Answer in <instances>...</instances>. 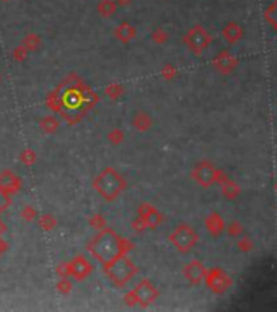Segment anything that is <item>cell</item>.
<instances>
[{"label": "cell", "instance_id": "1", "mask_svg": "<svg viewBox=\"0 0 277 312\" xmlns=\"http://www.w3.org/2000/svg\"><path fill=\"white\" fill-rule=\"evenodd\" d=\"M46 104L67 124L75 125L98 104V95L78 75H69L54 91H51Z\"/></svg>", "mask_w": 277, "mask_h": 312}, {"label": "cell", "instance_id": "2", "mask_svg": "<svg viewBox=\"0 0 277 312\" xmlns=\"http://www.w3.org/2000/svg\"><path fill=\"white\" fill-rule=\"evenodd\" d=\"M132 249H134L132 241L119 236L116 231L109 230V228L100 230L98 234L87 246V250L93 255V258H96L103 265L116 260L117 257L127 255Z\"/></svg>", "mask_w": 277, "mask_h": 312}, {"label": "cell", "instance_id": "3", "mask_svg": "<svg viewBox=\"0 0 277 312\" xmlns=\"http://www.w3.org/2000/svg\"><path fill=\"white\" fill-rule=\"evenodd\" d=\"M92 186L104 200L113 202L126 190L127 182L123 177V174L116 171L114 167H104L98 176L93 179Z\"/></svg>", "mask_w": 277, "mask_h": 312}, {"label": "cell", "instance_id": "4", "mask_svg": "<svg viewBox=\"0 0 277 312\" xmlns=\"http://www.w3.org/2000/svg\"><path fill=\"white\" fill-rule=\"evenodd\" d=\"M103 272H104V275L111 280V283H113L114 286L123 288L137 275L139 269L136 267V263H134L129 257L123 255V257H117L113 262L104 263Z\"/></svg>", "mask_w": 277, "mask_h": 312}, {"label": "cell", "instance_id": "5", "mask_svg": "<svg viewBox=\"0 0 277 312\" xmlns=\"http://www.w3.org/2000/svg\"><path fill=\"white\" fill-rule=\"evenodd\" d=\"M170 242L173 244L179 252H189V250L197 244L199 236L194 231V228L188 223H181L176 226V230L170 234Z\"/></svg>", "mask_w": 277, "mask_h": 312}, {"label": "cell", "instance_id": "6", "mask_svg": "<svg viewBox=\"0 0 277 312\" xmlns=\"http://www.w3.org/2000/svg\"><path fill=\"white\" fill-rule=\"evenodd\" d=\"M191 176L201 187H211V186L217 184V182L220 184L222 179L225 177L222 174V171H219L212 163H209V161H201L199 164L194 166Z\"/></svg>", "mask_w": 277, "mask_h": 312}, {"label": "cell", "instance_id": "7", "mask_svg": "<svg viewBox=\"0 0 277 312\" xmlns=\"http://www.w3.org/2000/svg\"><path fill=\"white\" fill-rule=\"evenodd\" d=\"M183 41L194 52V54L201 56L202 51H206L209 48V44H211L212 37L207 34V31L202 26H194V28L189 29L188 34L183 37Z\"/></svg>", "mask_w": 277, "mask_h": 312}, {"label": "cell", "instance_id": "8", "mask_svg": "<svg viewBox=\"0 0 277 312\" xmlns=\"http://www.w3.org/2000/svg\"><path fill=\"white\" fill-rule=\"evenodd\" d=\"M204 280H206V285H207L209 290L217 293V294L225 293L228 288L231 286V278H230V275H228L225 270H222V269H219V267L207 270Z\"/></svg>", "mask_w": 277, "mask_h": 312}, {"label": "cell", "instance_id": "9", "mask_svg": "<svg viewBox=\"0 0 277 312\" xmlns=\"http://www.w3.org/2000/svg\"><path fill=\"white\" fill-rule=\"evenodd\" d=\"M132 291H134V296H136L137 306H142V307L150 306V304L159 298V290H156L152 281L147 278L140 280Z\"/></svg>", "mask_w": 277, "mask_h": 312}, {"label": "cell", "instance_id": "10", "mask_svg": "<svg viewBox=\"0 0 277 312\" xmlns=\"http://www.w3.org/2000/svg\"><path fill=\"white\" fill-rule=\"evenodd\" d=\"M67 263V272H69V277H73L77 281H85L90 273L93 272L92 263L88 262V258L85 255H75L70 262Z\"/></svg>", "mask_w": 277, "mask_h": 312}, {"label": "cell", "instance_id": "11", "mask_svg": "<svg viewBox=\"0 0 277 312\" xmlns=\"http://www.w3.org/2000/svg\"><path fill=\"white\" fill-rule=\"evenodd\" d=\"M137 211H139V218L145 223L147 230H156L163 223L162 213L150 203H140Z\"/></svg>", "mask_w": 277, "mask_h": 312}, {"label": "cell", "instance_id": "12", "mask_svg": "<svg viewBox=\"0 0 277 312\" xmlns=\"http://www.w3.org/2000/svg\"><path fill=\"white\" fill-rule=\"evenodd\" d=\"M0 189H2L9 197H12L17 192H20L21 179L17 176V174H13L10 169H4L2 172H0Z\"/></svg>", "mask_w": 277, "mask_h": 312}, {"label": "cell", "instance_id": "13", "mask_svg": "<svg viewBox=\"0 0 277 312\" xmlns=\"http://www.w3.org/2000/svg\"><path fill=\"white\" fill-rule=\"evenodd\" d=\"M206 267L202 265L201 260H191L186 267L183 269L184 278L189 281L191 285H199L201 281H204L206 277Z\"/></svg>", "mask_w": 277, "mask_h": 312}, {"label": "cell", "instance_id": "14", "mask_svg": "<svg viewBox=\"0 0 277 312\" xmlns=\"http://www.w3.org/2000/svg\"><path fill=\"white\" fill-rule=\"evenodd\" d=\"M214 67L220 73H230L236 67V59L231 54H228L227 51H223L214 59Z\"/></svg>", "mask_w": 277, "mask_h": 312}, {"label": "cell", "instance_id": "15", "mask_svg": "<svg viewBox=\"0 0 277 312\" xmlns=\"http://www.w3.org/2000/svg\"><path fill=\"white\" fill-rule=\"evenodd\" d=\"M136 36H137V29L134 28L131 23H127V21L119 23V25L114 28V37H116L117 41L124 42V44L131 42Z\"/></svg>", "mask_w": 277, "mask_h": 312}, {"label": "cell", "instance_id": "16", "mask_svg": "<svg viewBox=\"0 0 277 312\" xmlns=\"http://www.w3.org/2000/svg\"><path fill=\"white\" fill-rule=\"evenodd\" d=\"M206 228L212 236H220L223 233V230H225V221H223V218L219 215V213L212 211L211 215L206 218Z\"/></svg>", "mask_w": 277, "mask_h": 312}, {"label": "cell", "instance_id": "17", "mask_svg": "<svg viewBox=\"0 0 277 312\" xmlns=\"http://www.w3.org/2000/svg\"><path fill=\"white\" fill-rule=\"evenodd\" d=\"M152 124H153L152 117L148 116L147 112H144V111H139L136 116H134V119H132V125H134V128H136V130H139V132L150 130Z\"/></svg>", "mask_w": 277, "mask_h": 312}, {"label": "cell", "instance_id": "18", "mask_svg": "<svg viewBox=\"0 0 277 312\" xmlns=\"http://www.w3.org/2000/svg\"><path fill=\"white\" fill-rule=\"evenodd\" d=\"M116 9H117V5H116L114 0H100L98 7H96L98 13L101 15V17H104V18L113 17V15L116 13Z\"/></svg>", "mask_w": 277, "mask_h": 312}, {"label": "cell", "instance_id": "19", "mask_svg": "<svg viewBox=\"0 0 277 312\" xmlns=\"http://www.w3.org/2000/svg\"><path fill=\"white\" fill-rule=\"evenodd\" d=\"M59 119H56L54 116H46L39 120V128L44 133H54L59 128Z\"/></svg>", "mask_w": 277, "mask_h": 312}, {"label": "cell", "instance_id": "20", "mask_svg": "<svg viewBox=\"0 0 277 312\" xmlns=\"http://www.w3.org/2000/svg\"><path fill=\"white\" fill-rule=\"evenodd\" d=\"M220 184H222V192L227 199H236V195L240 194V187L233 181H228L227 177H223Z\"/></svg>", "mask_w": 277, "mask_h": 312}, {"label": "cell", "instance_id": "21", "mask_svg": "<svg viewBox=\"0 0 277 312\" xmlns=\"http://www.w3.org/2000/svg\"><path fill=\"white\" fill-rule=\"evenodd\" d=\"M223 37H225L228 42H236L240 37H242V29H240V26L235 25V23H230V25L223 28Z\"/></svg>", "mask_w": 277, "mask_h": 312}, {"label": "cell", "instance_id": "22", "mask_svg": "<svg viewBox=\"0 0 277 312\" xmlns=\"http://www.w3.org/2000/svg\"><path fill=\"white\" fill-rule=\"evenodd\" d=\"M21 46L29 52V51H38L39 46H41V37L38 34L34 33H29L28 36H25L23 42H21Z\"/></svg>", "mask_w": 277, "mask_h": 312}, {"label": "cell", "instance_id": "23", "mask_svg": "<svg viewBox=\"0 0 277 312\" xmlns=\"http://www.w3.org/2000/svg\"><path fill=\"white\" fill-rule=\"evenodd\" d=\"M38 225H39V228L43 231H52L56 228V225H57V219L52 216V215H49V213H46V215H41L39 216V219H38Z\"/></svg>", "mask_w": 277, "mask_h": 312}, {"label": "cell", "instance_id": "24", "mask_svg": "<svg viewBox=\"0 0 277 312\" xmlns=\"http://www.w3.org/2000/svg\"><path fill=\"white\" fill-rule=\"evenodd\" d=\"M56 288L61 294H69L72 291V281L69 280V277H61V280L57 281Z\"/></svg>", "mask_w": 277, "mask_h": 312}, {"label": "cell", "instance_id": "25", "mask_svg": "<svg viewBox=\"0 0 277 312\" xmlns=\"http://www.w3.org/2000/svg\"><path fill=\"white\" fill-rule=\"evenodd\" d=\"M20 161L23 163V164L31 166V164L36 161V153H34L31 148H25V150L20 153Z\"/></svg>", "mask_w": 277, "mask_h": 312}, {"label": "cell", "instance_id": "26", "mask_svg": "<svg viewBox=\"0 0 277 312\" xmlns=\"http://www.w3.org/2000/svg\"><path fill=\"white\" fill-rule=\"evenodd\" d=\"M124 88L119 85V83H111V85L106 88V95L111 98V100H117L119 96H123Z\"/></svg>", "mask_w": 277, "mask_h": 312}, {"label": "cell", "instance_id": "27", "mask_svg": "<svg viewBox=\"0 0 277 312\" xmlns=\"http://www.w3.org/2000/svg\"><path fill=\"white\" fill-rule=\"evenodd\" d=\"M150 37H152V41H153V42H156V44H163V42H167L168 34L165 33V29H162V28H155L153 31H152V34H150Z\"/></svg>", "mask_w": 277, "mask_h": 312}, {"label": "cell", "instance_id": "28", "mask_svg": "<svg viewBox=\"0 0 277 312\" xmlns=\"http://www.w3.org/2000/svg\"><path fill=\"white\" fill-rule=\"evenodd\" d=\"M90 226L95 228V230H103V228H106V219H104L103 215H93L90 218Z\"/></svg>", "mask_w": 277, "mask_h": 312}, {"label": "cell", "instance_id": "29", "mask_svg": "<svg viewBox=\"0 0 277 312\" xmlns=\"http://www.w3.org/2000/svg\"><path fill=\"white\" fill-rule=\"evenodd\" d=\"M108 140L113 143V145H119L121 142H124V132L114 128V130H111V132L108 133Z\"/></svg>", "mask_w": 277, "mask_h": 312}, {"label": "cell", "instance_id": "30", "mask_svg": "<svg viewBox=\"0 0 277 312\" xmlns=\"http://www.w3.org/2000/svg\"><path fill=\"white\" fill-rule=\"evenodd\" d=\"M26 57H28V51L23 48V46H20V48L13 49V52H12V59L17 60V62H23Z\"/></svg>", "mask_w": 277, "mask_h": 312}, {"label": "cell", "instance_id": "31", "mask_svg": "<svg viewBox=\"0 0 277 312\" xmlns=\"http://www.w3.org/2000/svg\"><path fill=\"white\" fill-rule=\"evenodd\" d=\"M36 215H38V213H36V210L33 208V207H29V205H28V207H25L23 210H21V218H23L25 219V221H33V219L36 218Z\"/></svg>", "mask_w": 277, "mask_h": 312}, {"label": "cell", "instance_id": "32", "mask_svg": "<svg viewBox=\"0 0 277 312\" xmlns=\"http://www.w3.org/2000/svg\"><path fill=\"white\" fill-rule=\"evenodd\" d=\"M10 199L12 197H9L2 189H0V215H2V211L10 205Z\"/></svg>", "mask_w": 277, "mask_h": 312}, {"label": "cell", "instance_id": "33", "mask_svg": "<svg viewBox=\"0 0 277 312\" xmlns=\"http://www.w3.org/2000/svg\"><path fill=\"white\" fill-rule=\"evenodd\" d=\"M131 228L134 231H137V233H142V231H145L147 230V226H145V223L142 221V219L137 216V219H134V221L131 223Z\"/></svg>", "mask_w": 277, "mask_h": 312}, {"label": "cell", "instance_id": "34", "mask_svg": "<svg viewBox=\"0 0 277 312\" xmlns=\"http://www.w3.org/2000/svg\"><path fill=\"white\" fill-rule=\"evenodd\" d=\"M242 231H243V228L240 226L238 221L230 223V226H228V233H230V236H240V233H242Z\"/></svg>", "mask_w": 277, "mask_h": 312}, {"label": "cell", "instance_id": "35", "mask_svg": "<svg viewBox=\"0 0 277 312\" xmlns=\"http://www.w3.org/2000/svg\"><path fill=\"white\" fill-rule=\"evenodd\" d=\"M176 73V70H175V67L173 65H165V68L162 70V75L167 80H171V77H173V75Z\"/></svg>", "mask_w": 277, "mask_h": 312}, {"label": "cell", "instance_id": "36", "mask_svg": "<svg viewBox=\"0 0 277 312\" xmlns=\"http://www.w3.org/2000/svg\"><path fill=\"white\" fill-rule=\"evenodd\" d=\"M124 302H126V306H137L136 296H134V291H132V290L124 296Z\"/></svg>", "mask_w": 277, "mask_h": 312}, {"label": "cell", "instance_id": "37", "mask_svg": "<svg viewBox=\"0 0 277 312\" xmlns=\"http://www.w3.org/2000/svg\"><path fill=\"white\" fill-rule=\"evenodd\" d=\"M238 246H240V249H242V250H251V241L243 238V241H240Z\"/></svg>", "mask_w": 277, "mask_h": 312}, {"label": "cell", "instance_id": "38", "mask_svg": "<svg viewBox=\"0 0 277 312\" xmlns=\"http://www.w3.org/2000/svg\"><path fill=\"white\" fill-rule=\"evenodd\" d=\"M57 275L59 277H69V272H67V263H62L57 267Z\"/></svg>", "mask_w": 277, "mask_h": 312}, {"label": "cell", "instance_id": "39", "mask_svg": "<svg viewBox=\"0 0 277 312\" xmlns=\"http://www.w3.org/2000/svg\"><path fill=\"white\" fill-rule=\"evenodd\" d=\"M7 250H9V244H7V241L2 238V236H0V257H2Z\"/></svg>", "mask_w": 277, "mask_h": 312}, {"label": "cell", "instance_id": "40", "mask_svg": "<svg viewBox=\"0 0 277 312\" xmlns=\"http://www.w3.org/2000/svg\"><path fill=\"white\" fill-rule=\"evenodd\" d=\"M116 2V5H119V7H126V5H129L132 0H114Z\"/></svg>", "mask_w": 277, "mask_h": 312}, {"label": "cell", "instance_id": "41", "mask_svg": "<svg viewBox=\"0 0 277 312\" xmlns=\"http://www.w3.org/2000/svg\"><path fill=\"white\" fill-rule=\"evenodd\" d=\"M5 231H7V225H5V223L2 221V219H0V236H2V234H4Z\"/></svg>", "mask_w": 277, "mask_h": 312}, {"label": "cell", "instance_id": "42", "mask_svg": "<svg viewBox=\"0 0 277 312\" xmlns=\"http://www.w3.org/2000/svg\"><path fill=\"white\" fill-rule=\"evenodd\" d=\"M2 2H9V0H2Z\"/></svg>", "mask_w": 277, "mask_h": 312}]
</instances>
